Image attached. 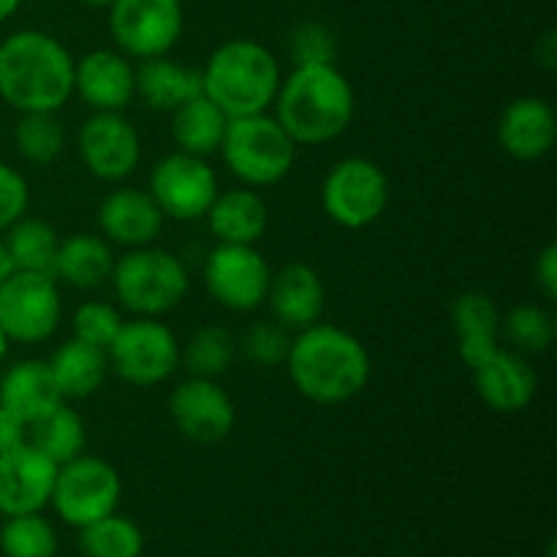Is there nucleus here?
<instances>
[{
	"label": "nucleus",
	"instance_id": "20",
	"mask_svg": "<svg viewBox=\"0 0 557 557\" xmlns=\"http://www.w3.org/2000/svg\"><path fill=\"white\" fill-rule=\"evenodd\" d=\"M471 375L479 400L495 413H522L536 400V370L528 362L525 354H517L511 348L500 346L498 354Z\"/></svg>",
	"mask_w": 557,
	"mask_h": 557
},
{
	"label": "nucleus",
	"instance_id": "29",
	"mask_svg": "<svg viewBox=\"0 0 557 557\" xmlns=\"http://www.w3.org/2000/svg\"><path fill=\"white\" fill-rule=\"evenodd\" d=\"M3 243L14 272H36V275L54 277L60 237L52 223H47L44 218L25 215L5 228Z\"/></svg>",
	"mask_w": 557,
	"mask_h": 557
},
{
	"label": "nucleus",
	"instance_id": "32",
	"mask_svg": "<svg viewBox=\"0 0 557 557\" xmlns=\"http://www.w3.org/2000/svg\"><path fill=\"white\" fill-rule=\"evenodd\" d=\"M555 315L544 305L520 302L500 313V341L517 354H544L555 343Z\"/></svg>",
	"mask_w": 557,
	"mask_h": 557
},
{
	"label": "nucleus",
	"instance_id": "5",
	"mask_svg": "<svg viewBox=\"0 0 557 557\" xmlns=\"http://www.w3.org/2000/svg\"><path fill=\"white\" fill-rule=\"evenodd\" d=\"M109 283L117 308L136 319H163L177 310L190 292L183 259L156 245L125 250L114 259Z\"/></svg>",
	"mask_w": 557,
	"mask_h": 557
},
{
	"label": "nucleus",
	"instance_id": "25",
	"mask_svg": "<svg viewBox=\"0 0 557 557\" xmlns=\"http://www.w3.org/2000/svg\"><path fill=\"white\" fill-rule=\"evenodd\" d=\"M49 373H52L54 384H58L60 397L69 400H87L96 395L103 386L109 375V359L107 351L90 343L79 341L71 335L69 341L60 343L47 359Z\"/></svg>",
	"mask_w": 557,
	"mask_h": 557
},
{
	"label": "nucleus",
	"instance_id": "13",
	"mask_svg": "<svg viewBox=\"0 0 557 557\" xmlns=\"http://www.w3.org/2000/svg\"><path fill=\"white\" fill-rule=\"evenodd\" d=\"M272 267L256 245L218 243L207 253L205 286L215 305L232 313H253L267 302Z\"/></svg>",
	"mask_w": 557,
	"mask_h": 557
},
{
	"label": "nucleus",
	"instance_id": "10",
	"mask_svg": "<svg viewBox=\"0 0 557 557\" xmlns=\"http://www.w3.org/2000/svg\"><path fill=\"white\" fill-rule=\"evenodd\" d=\"M123 498V479L109 460L82 451L58 466L52 500L60 520L71 528H85L117 511Z\"/></svg>",
	"mask_w": 557,
	"mask_h": 557
},
{
	"label": "nucleus",
	"instance_id": "30",
	"mask_svg": "<svg viewBox=\"0 0 557 557\" xmlns=\"http://www.w3.org/2000/svg\"><path fill=\"white\" fill-rule=\"evenodd\" d=\"M27 444L36 446L41 455H47L54 466H63V462L74 460L85 451V419L69 403H60L52 411L44 413L41 419L27 424Z\"/></svg>",
	"mask_w": 557,
	"mask_h": 557
},
{
	"label": "nucleus",
	"instance_id": "41",
	"mask_svg": "<svg viewBox=\"0 0 557 557\" xmlns=\"http://www.w3.org/2000/svg\"><path fill=\"white\" fill-rule=\"evenodd\" d=\"M27 444V424L0 406V455Z\"/></svg>",
	"mask_w": 557,
	"mask_h": 557
},
{
	"label": "nucleus",
	"instance_id": "37",
	"mask_svg": "<svg viewBox=\"0 0 557 557\" xmlns=\"http://www.w3.org/2000/svg\"><path fill=\"white\" fill-rule=\"evenodd\" d=\"M123 310L112 302H103V299H87L71 315V332L79 341L90 343L107 351L109 343L114 341V335L123 326Z\"/></svg>",
	"mask_w": 557,
	"mask_h": 557
},
{
	"label": "nucleus",
	"instance_id": "4",
	"mask_svg": "<svg viewBox=\"0 0 557 557\" xmlns=\"http://www.w3.org/2000/svg\"><path fill=\"white\" fill-rule=\"evenodd\" d=\"M201 74V90L228 117L270 112L283 71L270 47L253 38H228L212 49Z\"/></svg>",
	"mask_w": 557,
	"mask_h": 557
},
{
	"label": "nucleus",
	"instance_id": "18",
	"mask_svg": "<svg viewBox=\"0 0 557 557\" xmlns=\"http://www.w3.org/2000/svg\"><path fill=\"white\" fill-rule=\"evenodd\" d=\"M163 212L152 201L147 190L134 185H120L109 190L98 205V228L109 245L134 250L145 245H156L163 232Z\"/></svg>",
	"mask_w": 557,
	"mask_h": 557
},
{
	"label": "nucleus",
	"instance_id": "1",
	"mask_svg": "<svg viewBox=\"0 0 557 557\" xmlns=\"http://www.w3.org/2000/svg\"><path fill=\"white\" fill-rule=\"evenodd\" d=\"M294 389L315 406H341L362 395L373 362L354 332L337 324L315 321L294 332L283 362Z\"/></svg>",
	"mask_w": 557,
	"mask_h": 557
},
{
	"label": "nucleus",
	"instance_id": "8",
	"mask_svg": "<svg viewBox=\"0 0 557 557\" xmlns=\"http://www.w3.org/2000/svg\"><path fill=\"white\" fill-rule=\"evenodd\" d=\"M389 205V177L375 161L348 156L332 163L321 183V207L326 218L348 232H359L379 221Z\"/></svg>",
	"mask_w": 557,
	"mask_h": 557
},
{
	"label": "nucleus",
	"instance_id": "38",
	"mask_svg": "<svg viewBox=\"0 0 557 557\" xmlns=\"http://www.w3.org/2000/svg\"><path fill=\"white\" fill-rule=\"evenodd\" d=\"M286 49L294 65L337 63V52H341L335 30L319 20L299 22V25L288 33Z\"/></svg>",
	"mask_w": 557,
	"mask_h": 557
},
{
	"label": "nucleus",
	"instance_id": "39",
	"mask_svg": "<svg viewBox=\"0 0 557 557\" xmlns=\"http://www.w3.org/2000/svg\"><path fill=\"white\" fill-rule=\"evenodd\" d=\"M27 207H30V185L14 166L0 161V232L25 218Z\"/></svg>",
	"mask_w": 557,
	"mask_h": 557
},
{
	"label": "nucleus",
	"instance_id": "19",
	"mask_svg": "<svg viewBox=\"0 0 557 557\" xmlns=\"http://www.w3.org/2000/svg\"><path fill=\"white\" fill-rule=\"evenodd\" d=\"M557 141V114L547 98L522 96L498 117V145L515 161H542Z\"/></svg>",
	"mask_w": 557,
	"mask_h": 557
},
{
	"label": "nucleus",
	"instance_id": "36",
	"mask_svg": "<svg viewBox=\"0 0 557 557\" xmlns=\"http://www.w3.org/2000/svg\"><path fill=\"white\" fill-rule=\"evenodd\" d=\"M292 335L286 326L272 321H256L245 330V335L237 341L239 354L248 359L256 368H277L286 362L288 346H292Z\"/></svg>",
	"mask_w": 557,
	"mask_h": 557
},
{
	"label": "nucleus",
	"instance_id": "21",
	"mask_svg": "<svg viewBox=\"0 0 557 557\" xmlns=\"http://www.w3.org/2000/svg\"><path fill=\"white\" fill-rule=\"evenodd\" d=\"M272 319L286 326L288 332H299L305 326L321 321L326 308V288L319 272L302 261L281 267L272 272L267 302Z\"/></svg>",
	"mask_w": 557,
	"mask_h": 557
},
{
	"label": "nucleus",
	"instance_id": "6",
	"mask_svg": "<svg viewBox=\"0 0 557 557\" xmlns=\"http://www.w3.org/2000/svg\"><path fill=\"white\" fill-rule=\"evenodd\" d=\"M297 141L286 134L272 112L228 120L218 150L232 177L245 188H275L297 166Z\"/></svg>",
	"mask_w": 557,
	"mask_h": 557
},
{
	"label": "nucleus",
	"instance_id": "27",
	"mask_svg": "<svg viewBox=\"0 0 557 557\" xmlns=\"http://www.w3.org/2000/svg\"><path fill=\"white\" fill-rule=\"evenodd\" d=\"M114 267L112 245L98 234H71L60 239L58 261H54V281L79 292H96L109 283Z\"/></svg>",
	"mask_w": 557,
	"mask_h": 557
},
{
	"label": "nucleus",
	"instance_id": "44",
	"mask_svg": "<svg viewBox=\"0 0 557 557\" xmlns=\"http://www.w3.org/2000/svg\"><path fill=\"white\" fill-rule=\"evenodd\" d=\"M20 5H22V0H0V25H3V22H9L11 16L20 11Z\"/></svg>",
	"mask_w": 557,
	"mask_h": 557
},
{
	"label": "nucleus",
	"instance_id": "16",
	"mask_svg": "<svg viewBox=\"0 0 557 557\" xmlns=\"http://www.w3.org/2000/svg\"><path fill=\"white\" fill-rule=\"evenodd\" d=\"M58 466L33 444L0 455V515H36L49 506Z\"/></svg>",
	"mask_w": 557,
	"mask_h": 557
},
{
	"label": "nucleus",
	"instance_id": "11",
	"mask_svg": "<svg viewBox=\"0 0 557 557\" xmlns=\"http://www.w3.org/2000/svg\"><path fill=\"white\" fill-rule=\"evenodd\" d=\"M63 297L58 281L36 272H11L0 283V330L11 343L36 346L58 332Z\"/></svg>",
	"mask_w": 557,
	"mask_h": 557
},
{
	"label": "nucleus",
	"instance_id": "24",
	"mask_svg": "<svg viewBox=\"0 0 557 557\" xmlns=\"http://www.w3.org/2000/svg\"><path fill=\"white\" fill-rule=\"evenodd\" d=\"M60 403L65 400L60 397L58 384L44 359H22L11 364L0 379V406L25 424H33Z\"/></svg>",
	"mask_w": 557,
	"mask_h": 557
},
{
	"label": "nucleus",
	"instance_id": "23",
	"mask_svg": "<svg viewBox=\"0 0 557 557\" xmlns=\"http://www.w3.org/2000/svg\"><path fill=\"white\" fill-rule=\"evenodd\" d=\"M205 221L218 243L256 245L270 226V207L259 190L237 185V188L218 190Z\"/></svg>",
	"mask_w": 557,
	"mask_h": 557
},
{
	"label": "nucleus",
	"instance_id": "43",
	"mask_svg": "<svg viewBox=\"0 0 557 557\" xmlns=\"http://www.w3.org/2000/svg\"><path fill=\"white\" fill-rule=\"evenodd\" d=\"M11 272H14V264H11V256H9V250H5L3 237H0V283H3Z\"/></svg>",
	"mask_w": 557,
	"mask_h": 557
},
{
	"label": "nucleus",
	"instance_id": "2",
	"mask_svg": "<svg viewBox=\"0 0 557 557\" xmlns=\"http://www.w3.org/2000/svg\"><path fill=\"white\" fill-rule=\"evenodd\" d=\"M76 58L58 36L22 27L0 41V98L14 112H60L74 96Z\"/></svg>",
	"mask_w": 557,
	"mask_h": 557
},
{
	"label": "nucleus",
	"instance_id": "12",
	"mask_svg": "<svg viewBox=\"0 0 557 557\" xmlns=\"http://www.w3.org/2000/svg\"><path fill=\"white\" fill-rule=\"evenodd\" d=\"M218 174L207 158L188 156V152H169L150 169L147 194L158 205L166 221L194 223L201 221L215 201Z\"/></svg>",
	"mask_w": 557,
	"mask_h": 557
},
{
	"label": "nucleus",
	"instance_id": "33",
	"mask_svg": "<svg viewBox=\"0 0 557 557\" xmlns=\"http://www.w3.org/2000/svg\"><path fill=\"white\" fill-rule=\"evenodd\" d=\"M79 544L87 557H141L145 533L128 517L112 515L79 528Z\"/></svg>",
	"mask_w": 557,
	"mask_h": 557
},
{
	"label": "nucleus",
	"instance_id": "42",
	"mask_svg": "<svg viewBox=\"0 0 557 557\" xmlns=\"http://www.w3.org/2000/svg\"><path fill=\"white\" fill-rule=\"evenodd\" d=\"M536 60L547 71H555V65H557V36H555V30H547L542 38H539Z\"/></svg>",
	"mask_w": 557,
	"mask_h": 557
},
{
	"label": "nucleus",
	"instance_id": "28",
	"mask_svg": "<svg viewBox=\"0 0 557 557\" xmlns=\"http://www.w3.org/2000/svg\"><path fill=\"white\" fill-rule=\"evenodd\" d=\"M228 114L218 103L201 96L190 98L183 107L172 112V139L180 152H188L196 158L218 156L223 145V136L228 128Z\"/></svg>",
	"mask_w": 557,
	"mask_h": 557
},
{
	"label": "nucleus",
	"instance_id": "17",
	"mask_svg": "<svg viewBox=\"0 0 557 557\" xmlns=\"http://www.w3.org/2000/svg\"><path fill=\"white\" fill-rule=\"evenodd\" d=\"M74 96L92 112H125L136 98V65L117 49H90L74 63Z\"/></svg>",
	"mask_w": 557,
	"mask_h": 557
},
{
	"label": "nucleus",
	"instance_id": "3",
	"mask_svg": "<svg viewBox=\"0 0 557 557\" xmlns=\"http://www.w3.org/2000/svg\"><path fill=\"white\" fill-rule=\"evenodd\" d=\"M297 147L341 139L357 114V96L337 63L294 65L277 87L270 109Z\"/></svg>",
	"mask_w": 557,
	"mask_h": 557
},
{
	"label": "nucleus",
	"instance_id": "22",
	"mask_svg": "<svg viewBox=\"0 0 557 557\" xmlns=\"http://www.w3.org/2000/svg\"><path fill=\"white\" fill-rule=\"evenodd\" d=\"M451 330L457 335V354L468 370H479L498 354L500 310L484 292H462L449 310Z\"/></svg>",
	"mask_w": 557,
	"mask_h": 557
},
{
	"label": "nucleus",
	"instance_id": "7",
	"mask_svg": "<svg viewBox=\"0 0 557 557\" xmlns=\"http://www.w3.org/2000/svg\"><path fill=\"white\" fill-rule=\"evenodd\" d=\"M109 373L136 389L161 386L180 368V341L161 319H128L107 348Z\"/></svg>",
	"mask_w": 557,
	"mask_h": 557
},
{
	"label": "nucleus",
	"instance_id": "35",
	"mask_svg": "<svg viewBox=\"0 0 557 557\" xmlns=\"http://www.w3.org/2000/svg\"><path fill=\"white\" fill-rule=\"evenodd\" d=\"M0 549L5 557H54L58 555V533L52 522L36 515L9 517L0 531Z\"/></svg>",
	"mask_w": 557,
	"mask_h": 557
},
{
	"label": "nucleus",
	"instance_id": "34",
	"mask_svg": "<svg viewBox=\"0 0 557 557\" xmlns=\"http://www.w3.org/2000/svg\"><path fill=\"white\" fill-rule=\"evenodd\" d=\"M14 145L33 166H49L63 156L65 131L58 112H25L14 125Z\"/></svg>",
	"mask_w": 557,
	"mask_h": 557
},
{
	"label": "nucleus",
	"instance_id": "9",
	"mask_svg": "<svg viewBox=\"0 0 557 557\" xmlns=\"http://www.w3.org/2000/svg\"><path fill=\"white\" fill-rule=\"evenodd\" d=\"M107 11L114 49L139 63L163 58L183 38V0H112Z\"/></svg>",
	"mask_w": 557,
	"mask_h": 557
},
{
	"label": "nucleus",
	"instance_id": "46",
	"mask_svg": "<svg viewBox=\"0 0 557 557\" xmlns=\"http://www.w3.org/2000/svg\"><path fill=\"white\" fill-rule=\"evenodd\" d=\"M9 346H11V341H9V337H5V332L0 330V362H3V357H5V354H9Z\"/></svg>",
	"mask_w": 557,
	"mask_h": 557
},
{
	"label": "nucleus",
	"instance_id": "26",
	"mask_svg": "<svg viewBox=\"0 0 557 557\" xmlns=\"http://www.w3.org/2000/svg\"><path fill=\"white\" fill-rule=\"evenodd\" d=\"M201 74L196 69L177 63L169 54L141 60L136 65V98L145 101L152 112H169L183 107L190 98L201 96Z\"/></svg>",
	"mask_w": 557,
	"mask_h": 557
},
{
	"label": "nucleus",
	"instance_id": "45",
	"mask_svg": "<svg viewBox=\"0 0 557 557\" xmlns=\"http://www.w3.org/2000/svg\"><path fill=\"white\" fill-rule=\"evenodd\" d=\"M76 3L87 5V9H107V5L112 3V0H76Z\"/></svg>",
	"mask_w": 557,
	"mask_h": 557
},
{
	"label": "nucleus",
	"instance_id": "31",
	"mask_svg": "<svg viewBox=\"0 0 557 557\" xmlns=\"http://www.w3.org/2000/svg\"><path fill=\"white\" fill-rule=\"evenodd\" d=\"M237 337L221 324H205L180 346V364L199 379H221L237 359Z\"/></svg>",
	"mask_w": 557,
	"mask_h": 557
},
{
	"label": "nucleus",
	"instance_id": "15",
	"mask_svg": "<svg viewBox=\"0 0 557 557\" xmlns=\"http://www.w3.org/2000/svg\"><path fill=\"white\" fill-rule=\"evenodd\" d=\"M169 417L183 438L194 444H218L232 435L237 408L218 379L188 375L169 395Z\"/></svg>",
	"mask_w": 557,
	"mask_h": 557
},
{
	"label": "nucleus",
	"instance_id": "40",
	"mask_svg": "<svg viewBox=\"0 0 557 557\" xmlns=\"http://www.w3.org/2000/svg\"><path fill=\"white\" fill-rule=\"evenodd\" d=\"M533 281L536 288L542 292V297L547 302L557 299V245L549 243L539 250L536 261H533Z\"/></svg>",
	"mask_w": 557,
	"mask_h": 557
},
{
	"label": "nucleus",
	"instance_id": "14",
	"mask_svg": "<svg viewBox=\"0 0 557 557\" xmlns=\"http://www.w3.org/2000/svg\"><path fill=\"white\" fill-rule=\"evenodd\" d=\"M76 147L87 172L117 185L141 163V136L123 112H92L76 134Z\"/></svg>",
	"mask_w": 557,
	"mask_h": 557
}]
</instances>
